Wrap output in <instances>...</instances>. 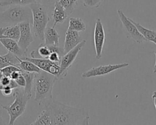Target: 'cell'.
Masks as SVG:
<instances>
[{
    "label": "cell",
    "mask_w": 156,
    "mask_h": 125,
    "mask_svg": "<svg viewBox=\"0 0 156 125\" xmlns=\"http://www.w3.org/2000/svg\"><path fill=\"white\" fill-rule=\"evenodd\" d=\"M51 110L52 125H84L89 124L90 116L84 109L71 107L52 99L44 105ZM43 105V106H44Z\"/></svg>",
    "instance_id": "6da1fadb"
},
{
    "label": "cell",
    "mask_w": 156,
    "mask_h": 125,
    "mask_svg": "<svg viewBox=\"0 0 156 125\" xmlns=\"http://www.w3.org/2000/svg\"><path fill=\"white\" fill-rule=\"evenodd\" d=\"M57 78L55 76L41 70L35 73L34 82V101L43 106L52 98V89Z\"/></svg>",
    "instance_id": "7a4b0ae2"
},
{
    "label": "cell",
    "mask_w": 156,
    "mask_h": 125,
    "mask_svg": "<svg viewBox=\"0 0 156 125\" xmlns=\"http://www.w3.org/2000/svg\"><path fill=\"white\" fill-rule=\"evenodd\" d=\"M32 20V13L29 5H10L0 13V23L3 24H18Z\"/></svg>",
    "instance_id": "3957f363"
},
{
    "label": "cell",
    "mask_w": 156,
    "mask_h": 125,
    "mask_svg": "<svg viewBox=\"0 0 156 125\" xmlns=\"http://www.w3.org/2000/svg\"><path fill=\"white\" fill-rule=\"evenodd\" d=\"M12 96L13 102L10 105H2L1 107L7 111L9 115V124H13L16 119L20 116L25 111L27 103L32 96L26 94L24 91V88L17 87L13 89Z\"/></svg>",
    "instance_id": "277c9868"
},
{
    "label": "cell",
    "mask_w": 156,
    "mask_h": 125,
    "mask_svg": "<svg viewBox=\"0 0 156 125\" xmlns=\"http://www.w3.org/2000/svg\"><path fill=\"white\" fill-rule=\"evenodd\" d=\"M32 13V31L36 37L44 41V34L50 18L46 7L38 2L29 5Z\"/></svg>",
    "instance_id": "5b68a950"
},
{
    "label": "cell",
    "mask_w": 156,
    "mask_h": 125,
    "mask_svg": "<svg viewBox=\"0 0 156 125\" xmlns=\"http://www.w3.org/2000/svg\"><path fill=\"white\" fill-rule=\"evenodd\" d=\"M117 13L122 24V30L126 38H132L138 43L147 41L146 39L140 32L136 26L131 21L130 18L126 16L122 10L118 9Z\"/></svg>",
    "instance_id": "8992f818"
},
{
    "label": "cell",
    "mask_w": 156,
    "mask_h": 125,
    "mask_svg": "<svg viewBox=\"0 0 156 125\" xmlns=\"http://www.w3.org/2000/svg\"><path fill=\"white\" fill-rule=\"evenodd\" d=\"M86 40H83L78 45H77L69 51L66 52L62 57L60 63V72L59 75L57 77V80L63 79L66 76L69 69L71 68L72 64L76 59L78 53L84 46Z\"/></svg>",
    "instance_id": "52a82bcc"
},
{
    "label": "cell",
    "mask_w": 156,
    "mask_h": 125,
    "mask_svg": "<svg viewBox=\"0 0 156 125\" xmlns=\"http://www.w3.org/2000/svg\"><path fill=\"white\" fill-rule=\"evenodd\" d=\"M129 65L128 63H122L118 64H109L107 65H100L96 67H93L91 69L83 72L82 74V77L88 78L96 76H101L108 74L115 70L126 67Z\"/></svg>",
    "instance_id": "ba28073f"
},
{
    "label": "cell",
    "mask_w": 156,
    "mask_h": 125,
    "mask_svg": "<svg viewBox=\"0 0 156 125\" xmlns=\"http://www.w3.org/2000/svg\"><path fill=\"white\" fill-rule=\"evenodd\" d=\"M105 40V31L103 24L99 18H97L94 29V45L96 53V59H100Z\"/></svg>",
    "instance_id": "9c48e42d"
},
{
    "label": "cell",
    "mask_w": 156,
    "mask_h": 125,
    "mask_svg": "<svg viewBox=\"0 0 156 125\" xmlns=\"http://www.w3.org/2000/svg\"><path fill=\"white\" fill-rule=\"evenodd\" d=\"M26 60H29L35 63L41 70L48 72L55 76L57 77L60 72V65L57 63L50 60L49 59L44 58H32L26 57Z\"/></svg>",
    "instance_id": "30bf717a"
},
{
    "label": "cell",
    "mask_w": 156,
    "mask_h": 125,
    "mask_svg": "<svg viewBox=\"0 0 156 125\" xmlns=\"http://www.w3.org/2000/svg\"><path fill=\"white\" fill-rule=\"evenodd\" d=\"M18 24L20 28V36L18 40V43L21 49L27 52L29 46L34 41L30 22L25 21Z\"/></svg>",
    "instance_id": "8fae6325"
},
{
    "label": "cell",
    "mask_w": 156,
    "mask_h": 125,
    "mask_svg": "<svg viewBox=\"0 0 156 125\" xmlns=\"http://www.w3.org/2000/svg\"><path fill=\"white\" fill-rule=\"evenodd\" d=\"M0 43L9 52H12L20 59H25L27 57V52L20 48L17 41L9 38H2L0 39Z\"/></svg>",
    "instance_id": "7c38bea8"
},
{
    "label": "cell",
    "mask_w": 156,
    "mask_h": 125,
    "mask_svg": "<svg viewBox=\"0 0 156 125\" xmlns=\"http://www.w3.org/2000/svg\"><path fill=\"white\" fill-rule=\"evenodd\" d=\"M83 40L79 32L68 29L65 34V39L63 45L65 52H67L78 45Z\"/></svg>",
    "instance_id": "4fadbf2b"
},
{
    "label": "cell",
    "mask_w": 156,
    "mask_h": 125,
    "mask_svg": "<svg viewBox=\"0 0 156 125\" xmlns=\"http://www.w3.org/2000/svg\"><path fill=\"white\" fill-rule=\"evenodd\" d=\"M51 16L54 22L52 26L55 27L57 24L63 23L66 20L68 15L65 8L58 1H57L54 5Z\"/></svg>",
    "instance_id": "5bb4252c"
},
{
    "label": "cell",
    "mask_w": 156,
    "mask_h": 125,
    "mask_svg": "<svg viewBox=\"0 0 156 125\" xmlns=\"http://www.w3.org/2000/svg\"><path fill=\"white\" fill-rule=\"evenodd\" d=\"M60 35L54 27H46L44 34V44L45 45H58Z\"/></svg>",
    "instance_id": "9a60e30c"
},
{
    "label": "cell",
    "mask_w": 156,
    "mask_h": 125,
    "mask_svg": "<svg viewBox=\"0 0 156 125\" xmlns=\"http://www.w3.org/2000/svg\"><path fill=\"white\" fill-rule=\"evenodd\" d=\"M43 107V111L37 116L35 120L30 124L33 125H52V119L51 110L48 105Z\"/></svg>",
    "instance_id": "2e32d148"
},
{
    "label": "cell",
    "mask_w": 156,
    "mask_h": 125,
    "mask_svg": "<svg viewBox=\"0 0 156 125\" xmlns=\"http://www.w3.org/2000/svg\"><path fill=\"white\" fill-rule=\"evenodd\" d=\"M131 21L136 26V27L139 30L140 32L143 35V36L146 39L148 42H152L156 45V30L147 29L141 25L140 23L135 21L132 19L130 18Z\"/></svg>",
    "instance_id": "e0dca14e"
},
{
    "label": "cell",
    "mask_w": 156,
    "mask_h": 125,
    "mask_svg": "<svg viewBox=\"0 0 156 125\" xmlns=\"http://www.w3.org/2000/svg\"><path fill=\"white\" fill-rule=\"evenodd\" d=\"M3 35L4 38H9L18 41L20 36V28L19 24L10 25L4 27Z\"/></svg>",
    "instance_id": "ac0fdd59"
},
{
    "label": "cell",
    "mask_w": 156,
    "mask_h": 125,
    "mask_svg": "<svg viewBox=\"0 0 156 125\" xmlns=\"http://www.w3.org/2000/svg\"><path fill=\"white\" fill-rule=\"evenodd\" d=\"M21 73L23 75L26 79V86L24 88V91L26 94L32 96V89L34 86L35 73L34 72H27L21 70Z\"/></svg>",
    "instance_id": "d6986e66"
},
{
    "label": "cell",
    "mask_w": 156,
    "mask_h": 125,
    "mask_svg": "<svg viewBox=\"0 0 156 125\" xmlns=\"http://www.w3.org/2000/svg\"><path fill=\"white\" fill-rule=\"evenodd\" d=\"M19 59L12 52H8L0 58V69L9 65L16 66L19 63Z\"/></svg>",
    "instance_id": "ffe728a7"
},
{
    "label": "cell",
    "mask_w": 156,
    "mask_h": 125,
    "mask_svg": "<svg viewBox=\"0 0 156 125\" xmlns=\"http://www.w3.org/2000/svg\"><path fill=\"white\" fill-rule=\"evenodd\" d=\"M16 66L21 70L27 72L39 73L41 70L35 63L26 59H19V63Z\"/></svg>",
    "instance_id": "44dd1931"
},
{
    "label": "cell",
    "mask_w": 156,
    "mask_h": 125,
    "mask_svg": "<svg viewBox=\"0 0 156 125\" xmlns=\"http://www.w3.org/2000/svg\"><path fill=\"white\" fill-rule=\"evenodd\" d=\"M68 29L78 32H83L86 29V26L83 21L80 18L71 17L69 20Z\"/></svg>",
    "instance_id": "7402d4cb"
},
{
    "label": "cell",
    "mask_w": 156,
    "mask_h": 125,
    "mask_svg": "<svg viewBox=\"0 0 156 125\" xmlns=\"http://www.w3.org/2000/svg\"><path fill=\"white\" fill-rule=\"evenodd\" d=\"M37 2L35 0H2L0 1L1 7L10 5H29L31 4Z\"/></svg>",
    "instance_id": "603a6c76"
},
{
    "label": "cell",
    "mask_w": 156,
    "mask_h": 125,
    "mask_svg": "<svg viewBox=\"0 0 156 125\" xmlns=\"http://www.w3.org/2000/svg\"><path fill=\"white\" fill-rule=\"evenodd\" d=\"M58 2L65 8L68 16L73 13L77 4V0H58Z\"/></svg>",
    "instance_id": "cb8c5ba5"
},
{
    "label": "cell",
    "mask_w": 156,
    "mask_h": 125,
    "mask_svg": "<svg viewBox=\"0 0 156 125\" xmlns=\"http://www.w3.org/2000/svg\"><path fill=\"white\" fill-rule=\"evenodd\" d=\"M37 52L38 55H40V58H44V59H48L49 55L51 53L48 46L45 45L43 43H41L39 45Z\"/></svg>",
    "instance_id": "d4e9b609"
},
{
    "label": "cell",
    "mask_w": 156,
    "mask_h": 125,
    "mask_svg": "<svg viewBox=\"0 0 156 125\" xmlns=\"http://www.w3.org/2000/svg\"><path fill=\"white\" fill-rule=\"evenodd\" d=\"M104 0H82L83 5L88 8H98Z\"/></svg>",
    "instance_id": "484cf974"
},
{
    "label": "cell",
    "mask_w": 156,
    "mask_h": 125,
    "mask_svg": "<svg viewBox=\"0 0 156 125\" xmlns=\"http://www.w3.org/2000/svg\"><path fill=\"white\" fill-rule=\"evenodd\" d=\"M0 70L2 71L3 75L10 77L11 74L13 71H19V70H21V69H20L18 66H16L15 65H9V66H5V67L0 69Z\"/></svg>",
    "instance_id": "4316f807"
},
{
    "label": "cell",
    "mask_w": 156,
    "mask_h": 125,
    "mask_svg": "<svg viewBox=\"0 0 156 125\" xmlns=\"http://www.w3.org/2000/svg\"><path fill=\"white\" fill-rule=\"evenodd\" d=\"M37 2L42 4L44 7H50L51 6L54 7V4L55 2H57V0H35Z\"/></svg>",
    "instance_id": "83f0119b"
},
{
    "label": "cell",
    "mask_w": 156,
    "mask_h": 125,
    "mask_svg": "<svg viewBox=\"0 0 156 125\" xmlns=\"http://www.w3.org/2000/svg\"><path fill=\"white\" fill-rule=\"evenodd\" d=\"M61 56L57 53V52H52L51 53V54L49 55L48 59L54 62H55V63H57L60 65V60H61Z\"/></svg>",
    "instance_id": "f1b7e54d"
},
{
    "label": "cell",
    "mask_w": 156,
    "mask_h": 125,
    "mask_svg": "<svg viewBox=\"0 0 156 125\" xmlns=\"http://www.w3.org/2000/svg\"><path fill=\"white\" fill-rule=\"evenodd\" d=\"M16 81V82L17 83V84L18 85L19 87H23L24 88L26 84V79L24 78V77L23 76V75L21 73L20 75L18 76V77L15 80Z\"/></svg>",
    "instance_id": "f546056e"
},
{
    "label": "cell",
    "mask_w": 156,
    "mask_h": 125,
    "mask_svg": "<svg viewBox=\"0 0 156 125\" xmlns=\"http://www.w3.org/2000/svg\"><path fill=\"white\" fill-rule=\"evenodd\" d=\"M20 74H21V70H19V71H13L12 74H11V75H10V78L11 79H13V80H15V79H16L18 77V76L20 75Z\"/></svg>",
    "instance_id": "4dcf8cb0"
},
{
    "label": "cell",
    "mask_w": 156,
    "mask_h": 125,
    "mask_svg": "<svg viewBox=\"0 0 156 125\" xmlns=\"http://www.w3.org/2000/svg\"><path fill=\"white\" fill-rule=\"evenodd\" d=\"M152 99L154 101V106H155V108L156 109V95H155L154 93L152 94Z\"/></svg>",
    "instance_id": "1f68e13d"
},
{
    "label": "cell",
    "mask_w": 156,
    "mask_h": 125,
    "mask_svg": "<svg viewBox=\"0 0 156 125\" xmlns=\"http://www.w3.org/2000/svg\"><path fill=\"white\" fill-rule=\"evenodd\" d=\"M3 32H4V27H1L0 28V39L4 38V36L3 35Z\"/></svg>",
    "instance_id": "d6a6232c"
},
{
    "label": "cell",
    "mask_w": 156,
    "mask_h": 125,
    "mask_svg": "<svg viewBox=\"0 0 156 125\" xmlns=\"http://www.w3.org/2000/svg\"><path fill=\"white\" fill-rule=\"evenodd\" d=\"M153 73H156V61H155V64L153 67Z\"/></svg>",
    "instance_id": "836d02e7"
},
{
    "label": "cell",
    "mask_w": 156,
    "mask_h": 125,
    "mask_svg": "<svg viewBox=\"0 0 156 125\" xmlns=\"http://www.w3.org/2000/svg\"><path fill=\"white\" fill-rule=\"evenodd\" d=\"M1 124H4V121H3V120H2V118L1 117V115H0V125Z\"/></svg>",
    "instance_id": "e575fe53"
},
{
    "label": "cell",
    "mask_w": 156,
    "mask_h": 125,
    "mask_svg": "<svg viewBox=\"0 0 156 125\" xmlns=\"http://www.w3.org/2000/svg\"><path fill=\"white\" fill-rule=\"evenodd\" d=\"M153 93H154L155 95H156V91H154V92H153Z\"/></svg>",
    "instance_id": "d590c367"
},
{
    "label": "cell",
    "mask_w": 156,
    "mask_h": 125,
    "mask_svg": "<svg viewBox=\"0 0 156 125\" xmlns=\"http://www.w3.org/2000/svg\"><path fill=\"white\" fill-rule=\"evenodd\" d=\"M2 57V55H0V58H1Z\"/></svg>",
    "instance_id": "8d00e7d4"
},
{
    "label": "cell",
    "mask_w": 156,
    "mask_h": 125,
    "mask_svg": "<svg viewBox=\"0 0 156 125\" xmlns=\"http://www.w3.org/2000/svg\"><path fill=\"white\" fill-rule=\"evenodd\" d=\"M1 113V110L0 109V113Z\"/></svg>",
    "instance_id": "74e56055"
}]
</instances>
